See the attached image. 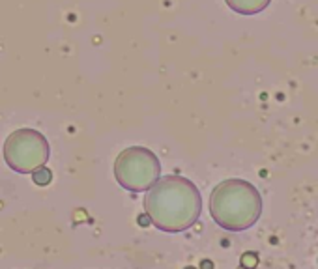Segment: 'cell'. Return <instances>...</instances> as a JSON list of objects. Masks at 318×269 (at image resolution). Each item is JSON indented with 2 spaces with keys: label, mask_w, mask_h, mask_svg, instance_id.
Instances as JSON below:
<instances>
[{
  "label": "cell",
  "mask_w": 318,
  "mask_h": 269,
  "mask_svg": "<svg viewBox=\"0 0 318 269\" xmlns=\"http://www.w3.org/2000/svg\"><path fill=\"white\" fill-rule=\"evenodd\" d=\"M158 174V159L144 148H129L116 161V178L129 189H144Z\"/></svg>",
  "instance_id": "2"
},
{
  "label": "cell",
  "mask_w": 318,
  "mask_h": 269,
  "mask_svg": "<svg viewBox=\"0 0 318 269\" xmlns=\"http://www.w3.org/2000/svg\"><path fill=\"white\" fill-rule=\"evenodd\" d=\"M271 0H225V4L238 15H257V13L264 12L269 6Z\"/></svg>",
  "instance_id": "3"
},
{
  "label": "cell",
  "mask_w": 318,
  "mask_h": 269,
  "mask_svg": "<svg viewBox=\"0 0 318 269\" xmlns=\"http://www.w3.org/2000/svg\"><path fill=\"white\" fill-rule=\"evenodd\" d=\"M4 155L13 170L32 172L43 167L45 159L49 157V144L37 131L21 129L6 140Z\"/></svg>",
  "instance_id": "1"
},
{
  "label": "cell",
  "mask_w": 318,
  "mask_h": 269,
  "mask_svg": "<svg viewBox=\"0 0 318 269\" xmlns=\"http://www.w3.org/2000/svg\"><path fill=\"white\" fill-rule=\"evenodd\" d=\"M34 182L37 185H47L51 182V172L45 167H39L34 170Z\"/></svg>",
  "instance_id": "4"
}]
</instances>
